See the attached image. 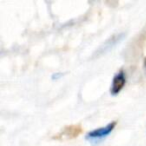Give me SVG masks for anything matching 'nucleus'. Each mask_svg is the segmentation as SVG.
I'll use <instances>...</instances> for the list:
<instances>
[{
	"label": "nucleus",
	"instance_id": "f257e3e1",
	"mask_svg": "<svg viewBox=\"0 0 146 146\" xmlns=\"http://www.w3.org/2000/svg\"><path fill=\"white\" fill-rule=\"evenodd\" d=\"M117 122L113 121L111 123H108L107 125L103 126V127L97 128V129H94L92 131H90L89 133L86 135V139L89 140L92 143H98L99 141H101L102 139L106 138L115 128Z\"/></svg>",
	"mask_w": 146,
	"mask_h": 146
},
{
	"label": "nucleus",
	"instance_id": "f03ea898",
	"mask_svg": "<svg viewBox=\"0 0 146 146\" xmlns=\"http://www.w3.org/2000/svg\"><path fill=\"white\" fill-rule=\"evenodd\" d=\"M125 35H126L125 33H117V34H114L113 36H111L109 39H107L95 52V57L101 56V55L105 54V53L109 52L110 50H112L118 43L123 40Z\"/></svg>",
	"mask_w": 146,
	"mask_h": 146
},
{
	"label": "nucleus",
	"instance_id": "7ed1b4c3",
	"mask_svg": "<svg viewBox=\"0 0 146 146\" xmlns=\"http://www.w3.org/2000/svg\"><path fill=\"white\" fill-rule=\"evenodd\" d=\"M126 84V75L123 70H120L114 75L112 79L111 87H110V93L112 96H116L120 93L123 87Z\"/></svg>",
	"mask_w": 146,
	"mask_h": 146
},
{
	"label": "nucleus",
	"instance_id": "20e7f679",
	"mask_svg": "<svg viewBox=\"0 0 146 146\" xmlns=\"http://www.w3.org/2000/svg\"><path fill=\"white\" fill-rule=\"evenodd\" d=\"M82 132V127L80 125H71L64 127L58 134L55 135L54 138L58 140H67L75 138Z\"/></svg>",
	"mask_w": 146,
	"mask_h": 146
},
{
	"label": "nucleus",
	"instance_id": "39448f33",
	"mask_svg": "<svg viewBox=\"0 0 146 146\" xmlns=\"http://www.w3.org/2000/svg\"><path fill=\"white\" fill-rule=\"evenodd\" d=\"M61 75H62V74H57V75H56V74H54V75L52 76V78H53V79H55V78H56V79H57V78H59Z\"/></svg>",
	"mask_w": 146,
	"mask_h": 146
},
{
	"label": "nucleus",
	"instance_id": "423d86ee",
	"mask_svg": "<svg viewBox=\"0 0 146 146\" xmlns=\"http://www.w3.org/2000/svg\"><path fill=\"white\" fill-rule=\"evenodd\" d=\"M144 66H145V68H146V58H145V60H144Z\"/></svg>",
	"mask_w": 146,
	"mask_h": 146
}]
</instances>
